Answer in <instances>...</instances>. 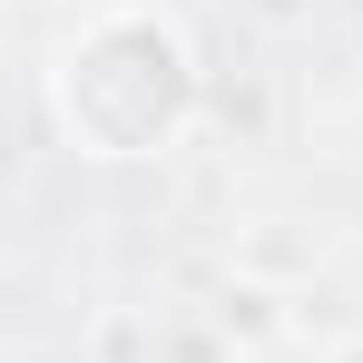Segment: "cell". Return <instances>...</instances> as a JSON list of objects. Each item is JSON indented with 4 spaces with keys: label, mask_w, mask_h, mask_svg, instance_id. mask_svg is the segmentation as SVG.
Masks as SVG:
<instances>
[{
    "label": "cell",
    "mask_w": 363,
    "mask_h": 363,
    "mask_svg": "<svg viewBox=\"0 0 363 363\" xmlns=\"http://www.w3.org/2000/svg\"><path fill=\"white\" fill-rule=\"evenodd\" d=\"M60 118H69V138H89V157H147L186 118V50H177V30L147 20V10H118L89 40H69Z\"/></svg>",
    "instance_id": "cell-1"
}]
</instances>
